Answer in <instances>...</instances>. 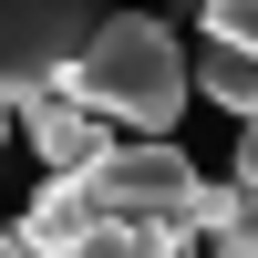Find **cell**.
I'll return each mask as SVG.
<instances>
[{
	"label": "cell",
	"instance_id": "1",
	"mask_svg": "<svg viewBox=\"0 0 258 258\" xmlns=\"http://www.w3.org/2000/svg\"><path fill=\"white\" fill-rule=\"evenodd\" d=\"M52 93H73L83 114H103V124H135V135H176V114H186V41L165 31V21H145V11L114 0V11L93 21V41L62 62Z\"/></svg>",
	"mask_w": 258,
	"mask_h": 258
},
{
	"label": "cell",
	"instance_id": "2",
	"mask_svg": "<svg viewBox=\"0 0 258 258\" xmlns=\"http://www.w3.org/2000/svg\"><path fill=\"white\" fill-rule=\"evenodd\" d=\"M83 197H93V217H145V227H176V238L207 227V176H197L165 135L103 145V155L83 165Z\"/></svg>",
	"mask_w": 258,
	"mask_h": 258
},
{
	"label": "cell",
	"instance_id": "3",
	"mask_svg": "<svg viewBox=\"0 0 258 258\" xmlns=\"http://www.w3.org/2000/svg\"><path fill=\"white\" fill-rule=\"evenodd\" d=\"M114 0H0V103H31L62 83V62L93 41Z\"/></svg>",
	"mask_w": 258,
	"mask_h": 258
},
{
	"label": "cell",
	"instance_id": "4",
	"mask_svg": "<svg viewBox=\"0 0 258 258\" xmlns=\"http://www.w3.org/2000/svg\"><path fill=\"white\" fill-rule=\"evenodd\" d=\"M11 124L31 135V155H41V176H83V165L114 145V124L103 114H83L73 93H31V103H11Z\"/></svg>",
	"mask_w": 258,
	"mask_h": 258
},
{
	"label": "cell",
	"instance_id": "5",
	"mask_svg": "<svg viewBox=\"0 0 258 258\" xmlns=\"http://www.w3.org/2000/svg\"><path fill=\"white\" fill-rule=\"evenodd\" d=\"M93 227H103V217H93V197H83V176H41L11 238H21V248H41V258H73Z\"/></svg>",
	"mask_w": 258,
	"mask_h": 258
},
{
	"label": "cell",
	"instance_id": "6",
	"mask_svg": "<svg viewBox=\"0 0 258 258\" xmlns=\"http://www.w3.org/2000/svg\"><path fill=\"white\" fill-rule=\"evenodd\" d=\"M186 93L227 103V114H258V52H238V41H217V31H207V52L186 62Z\"/></svg>",
	"mask_w": 258,
	"mask_h": 258
},
{
	"label": "cell",
	"instance_id": "7",
	"mask_svg": "<svg viewBox=\"0 0 258 258\" xmlns=\"http://www.w3.org/2000/svg\"><path fill=\"white\" fill-rule=\"evenodd\" d=\"M207 258H258V176H227L207 186Z\"/></svg>",
	"mask_w": 258,
	"mask_h": 258
},
{
	"label": "cell",
	"instance_id": "8",
	"mask_svg": "<svg viewBox=\"0 0 258 258\" xmlns=\"http://www.w3.org/2000/svg\"><path fill=\"white\" fill-rule=\"evenodd\" d=\"M73 258H186V238L176 227H145V217H103Z\"/></svg>",
	"mask_w": 258,
	"mask_h": 258
},
{
	"label": "cell",
	"instance_id": "9",
	"mask_svg": "<svg viewBox=\"0 0 258 258\" xmlns=\"http://www.w3.org/2000/svg\"><path fill=\"white\" fill-rule=\"evenodd\" d=\"M197 21L217 41H238V52H258V0H197Z\"/></svg>",
	"mask_w": 258,
	"mask_h": 258
},
{
	"label": "cell",
	"instance_id": "10",
	"mask_svg": "<svg viewBox=\"0 0 258 258\" xmlns=\"http://www.w3.org/2000/svg\"><path fill=\"white\" fill-rule=\"evenodd\" d=\"M0 258H41V248H21V238H11V227H0Z\"/></svg>",
	"mask_w": 258,
	"mask_h": 258
},
{
	"label": "cell",
	"instance_id": "11",
	"mask_svg": "<svg viewBox=\"0 0 258 258\" xmlns=\"http://www.w3.org/2000/svg\"><path fill=\"white\" fill-rule=\"evenodd\" d=\"M0 145H11V103H0Z\"/></svg>",
	"mask_w": 258,
	"mask_h": 258
}]
</instances>
